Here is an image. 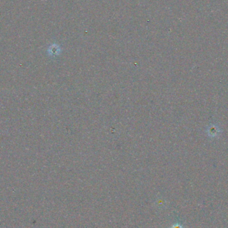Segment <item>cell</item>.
Masks as SVG:
<instances>
[{"label": "cell", "mask_w": 228, "mask_h": 228, "mask_svg": "<svg viewBox=\"0 0 228 228\" xmlns=\"http://www.w3.org/2000/svg\"><path fill=\"white\" fill-rule=\"evenodd\" d=\"M170 228H184V226H182L181 224H180V223H174V224H173Z\"/></svg>", "instance_id": "obj_1"}]
</instances>
